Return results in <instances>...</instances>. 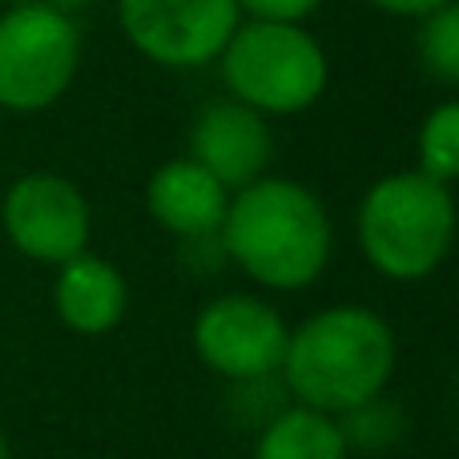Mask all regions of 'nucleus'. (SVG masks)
I'll return each mask as SVG.
<instances>
[{
  "mask_svg": "<svg viewBox=\"0 0 459 459\" xmlns=\"http://www.w3.org/2000/svg\"><path fill=\"white\" fill-rule=\"evenodd\" d=\"M226 258L270 290H302L331 262V214L294 178H258L230 194L222 218Z\"/></svg>",
  "mask_w": 459,
  "mask_h": 459,
  "instance_id": "1",
  "label": "nucleus"
},
{
  "mask_svg": "<svg viewBox=\"0 0 459 459\" xmlns=\"http://www.w3.org/2000/svg\"><path fill=\"white\" fill-rule=\"evenodd\" d=\"M395 355V334L375 310L326 307L290 331L282 383L302 407L339 420L383 395Z\"/></svg>",
  "mask_w": 459,
  "mask_h": 459,
  "instance_id": "2",
  "label": "nucleus"
},
{
  "mask_svg": "<svg viewBox=\"0 0 459 459\" xmlns=\"http://www.w3.org/2000/svg\"><path fill=\"white\" fill-rule=\"evenodd\" d=\"M455 226L459 210L452 190L420 169L379 178L363 194L355 218L359 250L391 282H420L436 274L452 254Z\"/></svg>",
  "mask_w": 459,
  "mask_h": 459,
  "instance_id": "3",
  "label": "nucleus"
},
{
  "mask_svg": "<svg viewBox=\"0 0 459 459\" xmlns=\"http://www.w3.org/2000/svg\"><path fill=\"white\" fill-rule=\"evenodd\" d=\"M218 65L230 101L250 105L262 117L307 113L331 81L326 53L307 24L242 21L226 40Z\"/></svg>",
  "mask_w": 459,
  "mask_h": 459,
  "instance_id": "4",
  "label": "nucleus"
},
{
  "mask_svg": "<svg viewBox=\"0 0 459 459\" xmlns=\"http://www.w3.org/2000/svg\"><path fill=\"white\" fill-rule=\"evenodd\" d=\"M81 69V32L45 0L0 13V109L40 113L69 93Z\"/></svg>",
  "mask_w": 459,
  "mask_h": 459,
  "instance_id": "5",
  "label": "nucleus"
},
{
  "mask_svg": "<svg viewBox=\"0 0 459 459\" xmlns=\"http://www.w3.org/2000/svg\"><path fill=\"white\" fill-rule=\"evenodd\" d=\"M126 40L161 69H202L218 61L242 24L238 0H117Z\"/></svg>",
  "mask_w": 459,
  "mask_h": 459,
  "instance_id": "6",
  "label": "nucleus"
},
{
  "mask_svg": "<svg viewBox=\"0 0 459 459\" xmlns=\"http://www.w3.org/2000/svg\"><path fill=\"white\" fill-rule=\"evenodd\" d=\"M290 326L254 294H222L194 318V351L202 367L230 383H254L282 371Z\"/></svg>",
  "mask_w": 459,
  "mask_h": 459,
  "instance_id": "7",
  "label": "nucleus"
},
{
  "mask_svg": "<svg viewBox=\"0 0 459 459\" xmlns=\"http://www.w3.org/2000/svg\"><path fill=\"white\" fill-rule=\"evenodd\" d=\"M0 226L8 242L32 262L65 266L89 250L93 210L77 182L61 174H24L0 202Z\"/></svg>",
  "mask_w": 459,
  "mask_h": 459,
  "instance_id": "8",
  "label": "nucleus"
},
{
  "mask_svg": "<svg viewBox=\"0 0 459 459\" xmlns=\"http://www.w3.org/2000/svg\"><path fill=\"white\" fill-rule=\"evenodd\" d=\"M190 158L230 194L266 178L274 158V134L266 117L242 101H214L198 113L190 129Z\"/></svg>",
  "mask_w": 459,
  "mask_h": 459,
  "instance_id": "9",
  "label": "nucleus"
},
{
  "mask_svg": "<svg viewBox=\"0 0 459 459\" xmlns=\"http://www.w3.org/2000/svg\"><path fill=\"white\" fill-rule=\"evenodd\" d=\"M226 206H230V190L218 178H210L194 158L166 161L145 182V210H150V218L161 230L178 234L182 242L218 234Z\"/></svg>",
  "mask_w": 459,
  "mask_h": 459,
  "instance_id": "10",
  "label": "nucleus"
},
{
  "mask_svg": "<svg viewBox=\"0 0 459 459\" xmlns=\"http://www.w3.org/2000/svg\"><path fill=\"white\" fill-rule=\"evenodd\" d=\"M126 278L113 262L97 254H77L65 266H56L53 282V307L69 331L77 334H109L126 318Z\"/></svg>",
  "mask_w": 459,
  "mask_h": 459,
  "instance_id": "11",
  "label": "nucleus"
},
{
  "mask_svg": "<svg viewBox=\"0 0 459 459\" xmlns=\"http://www.w3.org/2000/svg\"><path fill=\"white\" fill-rule=\"evenodd\" d=\"M254 459H347V436L334 415L294 403L266 420L254 444Z\"/></svg>",
  "mask_w": 459,
  "mask_h": 459,
  "instance_id": "12",
  "label": "nucleus"
},
{
  "mask_svg": "<svg viewBox=\"0 0 459 459\" xmlns=\"http://www.w3.org/2000/svg\"><path fill=\"white\" fill-rule=\"evenodd\" d=\"M415 153H420V174L436 178L444 186L459 182V97L439 101L423 117Z\"/></svg>",
  "mask_w": 459,
  "mask_h": 459,
  "instance_id": "13",
  "label": "nucleus"
},
{
  "mask_svg": "<svg viewBox=\"0 0 459 459\" xmlns=\"http://www.w3.org/2000/svg\"><path fill=\"white\" fill-rule=\"evenodd\" d=\"M415 53H420V65L431 81L459 89V4L455 0L420 21Z\"/></svg>",
  "mask_w": 459,
  "mask_h": 459,
  "instance_id": "14",
  "label": "nucleus"
},
{
  "mask_svg": "<svg viewBox=\"0 0 459 459\" xmlns=\"http://www.w3.org/2000/svg\"><path fill=\"white\" fill-rule=\"evenodd\" d=\"M323 0H238V13L246 21H274V24H307Z\"/></svg>",
  "mask_w": 459,
  "mask_h": 459,
  "instance_id": "15",
  "label": "nucleus"
},
{
  "mask_svg": "<svg viewBox=\"0 0 459 459\" xmlns=\"http://www.w3.org/2000/svg\"><path fill=\"white\" fill-rule=\"evenodd\" d=\"M367 4L379 8V13H391V16H415V21H423L428 13L452 4V0H367Z\"/></svg>",
  "mask_w": 459,
  "mask_h": 459,
  "instance_id": "16",
  "label": "nucleus"
},
{
  "mask_svg": "<svg viewBox=\"0 0 459 459\" xmlns=\"http://www.w3.org/2000/svg\"><path fill=\"white\" fill-rule=\"evenodd\" d=\"M45 4H53L56 13H65V16H69V13H77V8H89V4H97V0H45Z\"/></svg>",
  "mask_w": 459,
  "mask_h": 459,
  "instance_id": "17",
  "label": "nucleus"
},
{
  "mask_svg": "<svg viewBox=\"0 0 459 459\" xmlns=\"http://www.w3.org/2000/svg\"><path fill=\"white\" fill-rule=\"evenodd\" d=\"M0 459H8V439H4V431H0Z\"/></svg>",
  "mask_w": 459,
  "mask_h": 459,
  "instance_id": "18",
  "label": "nucleus"
},
{
  "mask_svg": "<svg viewBox=\"0 0 459 459\" xmlns=\"http://www.w3.org/2000/svg\"><path fill=\"white\" fill-rule=\"evenodd\" d=\"M4 8H13V4H29V0H0Z\"/></svg>",
  "mask_w": 459,
  "mask_h": 459,
  "instance_id": "19",
  "label": "nucleus"
},
{
  "mask_svg": "<svg viewBox=\"0 0 459 459\" xmlns=\"http://www.w3.org/2000/svg\"><path fill=\"white\" fill-rule=\"evenodd\" d=\"M455 4H459V0H455Z\"/></svg>",
  "mask_w": 459,
  "mask_h": 459,
  "instance_id": "20",
  "label": "nucleus"
}]
</instances>
